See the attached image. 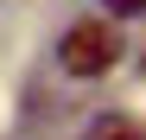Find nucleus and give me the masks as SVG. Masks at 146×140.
I'll return each mask as SVG.
<instances>
[{
  "instance_id": "1",
  "label": "nucleus",
  "mask_w": 146,
  "mask_h": 140,
  "mask_svg": "<svg viewBox=\"0 0 146 140\" xmlns=\"http://www.w3.org/2000/svg\"><path fill=\"white\" fill-rule=\"evenodd\" d=\"M57 64L64 77H108L121 64V38L108 19H70L64 38H57Z\"/></svg>"
},
{
  "instance_id": "2",
  "label": "nucleus",
  "mask_w": 146,
  "mask_h": 140,
  "mask_svg": "<svg viewBox=\"0 0 146 140\" xmlns=\"http://www.w3.org/2000/svg\"><path fill=\"white\" fill-rule=\"evenodd\" d=\"M89 140H146L133 121H121V115H102V121H89Z\"/></svg>"
},
{
  "instance_id": "3",
  "label": "nucleus",
  "mask_w": 146,
  "mask_h": 140,
  "mask_svg": "<svg viewBox=\"0 0 146 140\" xmlns=\"http://www.w3.org/2000/svg\"><path fill=\"white\" fill-rule=\"evenodd\" d=\"M102 7H108L114 19H140V13H146V0H102Z\"/></svg>"
},
{
  "instance_id": "4",
  "label": "nucleus",
  "mask_w": 146,
  "mask_h": 140,
  "mask_svg": "<svg viewBox=\"0 0 146 140\" xmlns=\"http://www.w3.org/2000/svg\"><path fill=\"white\" fill-rule=\"evenodd\" d=\"M140 70H146V64H140Z\"/></svg>"
}]
</instances>
